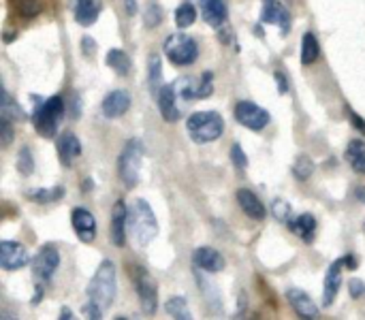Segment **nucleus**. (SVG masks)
Here are the masks:
<instances>
[{"mask_svg":"<svg viewBox=\"0 0 365 320\" xmlns=\"http://www.w3.org/2000/svg\"><path fill=\"white\" fill-rule=\"evenodd\" d=\"M165 56L175 64V66H190L197 62L199 58V45L195 38L178 32V34H169L165 38Z\"/></svg>","mask_w":365,"mask_h":320,"instance_id":"nucleus-6","label":"nucleus"},{"mask_svg":"<svg viewBox=\"0 0 365 320\" xmlns=\"http://www.w3.org/2000/svg\"><path fill=\"white\" fill-rule=\"evenodd\" d=\"M165 310H167V314H169V316H173V319H178V320L192 319V314H190L188 304H186V299H184V297H171V299L165 304Z\"/></svg>","mask_w":365,"mask_h":320,"instance_id":"nucleus-31","label":"nucleus"},{"mask_svg":"<svg viewBox=\"0 0 365 320\" xmlns=\"http://www.w3.org/2000/svg\"><path fill=\"white\" fill-rule=\"evenodd\" d=\"M126 13L128 15H135L137 13V2L135 0H126Z\"/></svg>","mask_w":365,"mask_h":320,"instance_id":"nucleus-42","label":"nucleus"},{"mask_svg":"<svg viewBox=\"0 0 365 320\" xmlns=\"http://www.w3.org/2000/svg\"><path fill=\"white\" fill-rule=\"evenodd\" d=\"M178 98H180V96H178V92H175V86H173V83H171V86H163V88L158 90V94H156L160 115H163V120L169 122V124L178 122L180 115H182V109H180V105H178Z\"/></svg>","mask_w":365,"mask_h":320,"instance_id":"nucleus-13","label":"nucleus"},{"mask_svg":"<svg viewBox=\"0 0 365 320\" xmlns=\"http://www.w3.org/2000/svg\"><path fill=\"white\" fill-rule=\"evenodd\" d=\"M135 289H137V295H139V301H141V310L145 314H154L156 308H158V287H156L154 278L145 269H139Z\"/></svg>","mask_w":365,"mask_h":320,"instance_id":"nucleus-10","label":"nucleus"},{"mask_svg":"<svg viewBox=\"0 0 365 320\" xmlns=\"http://www.w3.org/2000/svg\"><path fill=\"white\" fill-rule=\"evenodd\" d=\"M349 284H351V295H353L355 299H359L361 295H365V282H364V280H351Z\"/></svg>","mask_w":365,"mask_h":320,"instance_id":"nucleus-39","label":"nucleus"},{"mask_svg":"<svg viewBox=\"0 0 365 320\" xmlns=\"http://www.w3.org/2000/svg\"><path fill=\"white\" fill-rule=\"evenodd\" d=\"M263 21H267V24H278V26L282 28V32H289L291 13H289V9H287L280 0H265Z\"/></svg>","mask_w":365,"mask_h":320,"instance_id":"nucleus-21","label":"nucleus"},{"mask_svg":"<svg viewBox=\"0 0 365 320\" xmlns=\"http://www.w3.org/2000/svg\"><path fill=\"white\" fill-rule=\"evenodd\" d=\"M287 299H289L291 308L295 310V314L299 319H319V308L314 306V301L310 299V295L304 293L302 289H289L287 291Z\"/></svg>","mask_w":365,"mask_h":320,"instance_id":"nucleus-18","label":"nucleus"},{"mask_svg":"<svg viewBox=\"0 0 365 320\" xmlns=\"http://www.w3.org/2000/svg\"><path fill=\"white\" fill-rule=\"evenodd\" d=\"M143 143L139 139H130L126 141L120 158H118V173H120V180L122 184L130 190L137 186L139 182V173H141V162H143Z\"/></svg>","mask_w":365,"mask_h":320,"instance_id":"nucleus-5","label":"nucleus"},{"mask_svg":"<svg viewBox=\"0 0 365 320\" xmlns=\"http://www.w3.org/2000/svg\"><path fill=\"white\" fill-rule=\"evenodd\" d=\"M160 21H163V9L158 4H150L145 11V26L156 28V26H160Z\"/></svg>","mask_w":365,"mask_h":320,"instance_id":"nucleus-35","label":"nucleus"},{"mask_svg":"<svg viewBox=\"0 0 365 320\" xmlns=\"http://www.w3.org/2000/svg\"><path fill=\"white\" fill-rule=\"evenodd\" d=\"M128 109H130V94L126 90H113L101 103V111L109 120L122 118Z\"/></svg>","mask_w":365,"mask_h":320,"instance_id":"nucleus-16","label":"nucleus"},{"mask_svg":"<svg viewBox=\"0 0 365 320\" xmlns=\"http://www.w3.org/2000/svg\"><path fill=\"white\" fill-rule=\"evenodd\" d=\"M128 233V207L124 201H118L111 210V244L122 248Z\"/></svg>","mask_w":365,"mask_h":320,"instance_id":"nucleus-17","label":"nucleus"},{"mask_svg":"<svg viewBox=\"0 0 365 320\" xmlns=\"http://www.w3.org/2000/svg\"><path fill=\"white\" fill-rule=\"evenodd\" d=\"M357 195H364V197H359V199L365 201V188H357Z\"/></svg>","mask_w":365,"mask_h":320,"instance_id":"nucleus-44","label":"nucleus"},{"mask_svg":"<svg viewBox=\"0 0 365 320\" xmlns=\"http://www.w3.org/2000/svg\"><path fill=\"white\" fill-rule=\"evenodd\" d=\"M175 92L182 100H199L207 98L214 92V75L203 73L199 77H182L175 83Z\"/></svg>","mask_w":365,"mask_h":320,"instance_id":"nucleus-8","label":"nucleus"},{"mask_svg":"<svg viewBox=\"0 0 365 320\" xmlns=\"http://www.w3.org/2000/svg\"><path fill=\"white\" fill-rule=\"evenodd\" d=\"M13 124H15V122H11V120H6V118H0V143H2L4 148L11 145V141H13V135H15Z\"/></svg>","mask_w":365,"mask_h":320,"instance_id":"nucleus-36","label":"nucleus"},{"mask_svg":"<svg viewBox=\"0 0 365 320\" xmlns=\"http://www.w3.org/2000/svg\"><path fill=\"white\" fill-rule=\"evenodd\" d=\"M231 160H233V165L237 169H246L248 167V156H246V152L242 150L240 143H233V148H231Z\"/></svg>","mask_w":365,"mask_h":320,"instance_id":"nucleus-37","label":"nucleus"},{"mask_svg":"<svg viewBox=\"0 0 365 320\" xmlns=\"http://www.w3.org/2000/svg\"><path fill=\"white\" fill-rule=\"evenodd\" d=\"M28 263V250L19 242H0V265L4 272H17Z\"/></svg>","mask_w":365,"mask_h":320,"instance_id":"nucleus-11","label":"nucleus"},{"mask_svg":"<svg viewBox=\"0 0 365 320\" xmlns=\"http://www.w3.org/2000/svg\"><path fill=\"white\" fill-rule=\"evenodd\" d=\"M71 320L73 319V312L71 310H66V308H62V312H60V320Z\"/></svg>","mask_w":365,"mask_h":320,"instance_id":"nucleus-43","label":"nucleus"},{"mask_svg":"<svg viewBox=\"0 0 365 320\" xmlns=\"http://www.w3.org/2000/svg\"><path fill=\"white\" fill-rule=\"evenodd\" d=\"M351 120H353V124H355V126H361V133H365V122L361 120V118H357V115H355V111H351Z\"/></svg>","mask_w":365,"mask_h":320,"instance_id":"nucleus-41","label":"nucleus"},{"mask_svg":"<svg viewBox=\"0 0 365 320\" xmlns=\"http://www.w3.org/2000/svg\"><path fill=\"white\" fill-rule=\"evenodd\" d=\"M64 111H66V107H64V98H62L60 94H56V96L43 100V103L34 109V115H32L36 133H38L41 137H45V139L56 137L58 126H60V120L64 118Z\"/></svg>","mask_w":365,"mask_h":320,"instance_id":"nucleus-3","label":"nucleus"},{"mask_svg":"<svg viewBox=\"0 0 365 320\" xmlns=\"http://www.w3.org/2000/svg\"><path fill=\"white\" fill-rule=\"evenodd\" d=\"M107 66L109 68H113L120 77H124V75H128L130 73V58H128V53L126 51H122V49H109L107 51Z\"/></svg>","mask_w":365,"mask_h":320,"instance_id":"nucleus-26","label":"nucleus"},{"mask_svg":"<svg viewBox=\"0 0 365 320\" xmlns=\"http://www.w3.org/2000/svg\"><path fill=\"white\" fill-rule=\"evenodd\" d=\"M314 169H317V167H314L312 158L306 156V154H302V156H297V160H295V165H293V175H295L299 182H306L308 177H312Z\"/></svg>","mask_w":365,"mask_h":320,"instance_id":"nucleus-33","label":"nucleus"},{"mask_svg":"<svg viewBox=\"0 0 365 320\" xmlns=\"http://www.w3.org/2000/svg\"><path fill=\"white\" fill-rule=\"evenodd\" d=\"M346 160L353 167V171H357L359 175H365V143L364 141H351L346 148Z\"/></svg>","mask_w":365,"mask_h":320,"instance_id":"nucleus-25","label":"nucleus"},{"mask_svg":"<svg viewBox=\"0 0 365 320\" xmlns=\"http://www.w3.org/2000/svg\"><path fill=\"white\" fill-rule=\"evenodd\" d=\"M188 135L197 143H212L222 137L225 120L218 111H197L188 118Z\"/></svg>","mask_w":365,"mask_h":320,"instance_id":"nucleus-4","label":"nucleus"},{"mask_svg":"<svg viewBox=\"0 0 365 320\" xmlns=\"http://www.w3.org/2000/svg\"><path fill=\"white\" fill-rule=\"evenodd\" d=\"M364 231H365V224H364Z\"/></svg>","mask_w":365,"mask_h":320,"instance_id":"nucleus-45","label":"nucleus"},{"mask_svg":"<svg viewBox=\"0 0 365 320\" xmlns=\"http://www.w3.org/2000/svg\"><path fill=\"white\" fill-rule=\"evenodd\" d=\"M274 214H276V218L278 220H282V222H289L293 216V212H291V205L287 203V201H282V199H278L276 203H274Z\"/></svg>","mask_w":365,"mask_h":320,"instance_id":"nucleus-38","label":"nucleus"},{"mask_svg":"<svg viewBox=\"0 0 365 320\" xmlns=\"http://www.w3.org/2000/svg\"><path fill=\"white\" fill-rule=\"evenodd\" d=\"M103 11V0H75L73 13L79 26H92Z\"/></svg>","mask_w":365,"mask_h":320,"instance_id":"nucleus-20","label":"nucleus"},{"mask_svg":"<svg viewBox=\"0 0 365 320\" xmlns=\"http://www.w3.org/2000/svg\"><path fill=\"white\" fill-rule=\"evenodd\" d=\"M17 171L24 173V175H30L34 171V158H32V154H30V150L26 145L17 154Z\"/></svg>","mask_w":365,"mask_h":320,"instance_id":"nucleus-34","label":"nucleus"},{"mask_svg":"<svg viewBox=\"0 0 365 320\" xmlns=\"http://www.w3.org/2000/svg\"><path fill=\"white\" fill-rule=\"evenodd\" d=\"M289 227L304 242H308V244L314 242V235H317V218L312 214H299V216L291 218L289 220Z\"/></svg>","mask_w":365,"mask_h":320,"instance_id":"nucleus-24","label":"nucleus"},{"mask_svg":"<svg viewBox=\"0 0 365 320\" xmlns=\"http://www.w3.org/2000/svg\"><path fill=\"white\" fill-rule=\"evenodd\" d=\"M321 56V45H319V38L312 34V32H306L304 38H302V62L308 66V64H314Z\"/></svg>","mask_w":365,"mask_h":320,"instance_id":"nucleus-27","label":"nucleus"},{"mask_svg":"<svg viewBox=\"0 0 365 320\" xmlns=\"http://www.w3.org/2000/svg\"><path fill=\"white\" fill-rule=\"evenodd\" d=\"M0 118H6V120H11V122H19V120H24V118H26V115H24V111H21V107L17 105V100H13V96H11L6 90H2Z\"/></svg>","mask_w":365,"mask_h":320,"instance_id":"nucleus-28","label":"nucleus"},{"mask_svg":"<svg viewBox=\"0 0 365 320\" xmlns=\"http://www.w3.org/2000/svg\"><path fill=\"white\" fill-rule=\"evenodd\" d=\"M235 120L250 130H263L272 118H269V111L263 109L261 105L252 100H240L235 105Z\"/></svg>","mask_w":365,"mask_h":320,"instance_id":"nucleus-9","label":"nucleus"},{"mask_svg":"<svg viewBox=\"0 0 365 320\" xmlns=\"http://www.w3.org/2000/svg\"><path fill=\"white\" fill-rule=\"evenodd\" d=\"M81 43H83V53L92 56V53H94V41H92V38H83Z\"/></svg>","mask_w":365,"mask_h":320,"instance_id":"nucleus-40","label":"nucleus"},{"mask_svg":"<svg viewBox=\"0 0 365 320\" xmlns=\"http://www.w3.org/2000/svg\"><path fill=\"white\" fill-rule=\"evenodd\" d=\"M192 263L205 272V274H220L225 269V257L212 248V246H201L192 252Z\"/></svg>","mask_w":365,"mask_h":320,"instance_id":"nucleus-15","label":"nucleus"},{"mask_svg":"<svg viewBox=\"0 0 365 320\" xmlns=\"http://www.w3.org/2000/svg\"><path fill=\"white\" fill-rule=\"evenodd\" d=\"M237 203L242 207V212L250 218V220H265L267 216V210L263 205V201L248 188H242L237 190Z\"/></svg>","mask_w":365,"mask_h":320,"instance_id":"nucleus-19","label":"nucleus"},{"mask_svg":"<svg viewBox=\"0 0 365 320\" xmlns=\"http://www.w3.org/2000/svg\"><path fill=\"white\" fill-rule=\"evenodd\" d=\"M128 233L139 248L150 246V242L158 235L156 216L145 199H137L128 210Z\"/></svg>","mask_w":365,"mask_h":320,"instance_id":"nucleus-2","label":"nucleus"},{"mask_svg":"<svg viewBox=\"0 0 365 320\" xmlns=\"http://www.w3.org/2000/svg\"><path fill=\"white\" fill-rule=\"evenodd\" d=\"M148 81H150V90L152 94H158V90L163 88L160 81H163V62L156 53L150 56V62H148Z\"/></svg>","mask_w":365,"mask_h":320,"instance_id":"nucleus-30","label":"nucleus"},{"mask_svg":"<svg viewBox=\"0 0 365 320\" xmlns=\"http://www.w3.org/2000/svg\"><path fill=\"white\" fill-rule=\"evenodd\" d=\"M118 293V278H115V265L113 261L105 259L96 274L92 276V282L88 287V301L83 306V314L88 319H103V312L111 308Z\"/></svg>","mask_w":365,"mask_h":320,"instance_id":"nucleus-1","label":"nucleus"},{"mask_svg":"<svg viewBox=\"0 0 365 320\" xmlns=\"http://www.w3.org/2000/svg\"><path fill=\"white\" fill-rule=\"evenodd\" d=\"M58 154H60V160L64 167L73 165V160L81 154V141L77 139L75 133H64L58 139Z\"/></svg>","mask_w":365,"mask_h":320,"instance_id":"nucleus-23","label":"nucleus"},{"mask_svg":"<svg viewBox=\"0 0 365 320\" xmlns=\"http://www.w3.org/2000/svg\"><path fill=\"white\" fill-rule=\"evenodd\" d=\"M58 265H60V252H58V248L51 246V244H45L38 250V254L34 257V263H32V276H34L38 289H45V284L51 282V278L58 272Z\"/></svg>","mask_w":365,"mask_h":320,"instance_id":"nucleus-7","label":"nucleus"},{"mask_svg":"<svg viewBox=\"0 0 365 320\" xmlns=\"http://www.w3.org/2000/svg\"><path fill=\"white\" fill-rule=\"evenodd\" d=\"M71 224H73V231L79 237V242H83V244L94 242V237H96V220L88 210L75 207L71 212Z\"/></svg>","mask_w":365,"mask_h":320,"instance_id":"nucleus-12","label":"nucleus"},{"mask_svg":"<svg viewBox=\"0 0 365 320\" xmlns=\"http://www.w3.org/2000/svg\"><path fill=\"white\" fill-rule=\"evenodd\" d=\"M201 9H203V19L212 28H220L229 17L227 0H201Z\"/></svg>","mask_w":365,"mask_h":320,"instance_id":"nucleus-22","label":"nucleus"},{"mask_svg":"<svg viewBox=\"0 0 365 320\" xmlns=\"http://www.w3.org/2000/svg\"><path fill=\"white\" fill-rule=\"evenodd\" d=\"M30 201L34 203H56L64 197V188L62 186H53V188H36L26 192Z\"/></svg>","mask_w":365,"mask_h":320,"instance_id":"nucleus-29","label":"nucleus"},{"mask_svg":"<svg viewBox=\"0 0 365 320\" xmlns=\"http://www.w3.org/2000/svg\"><path fill=\"white\" fill-rule=\"evenodd\" d=\"M195 19H197V9H195L192 2H182V4L175 9V24H178V28L184 30V28L192 26Z\"/></svg>","mask_w":365,"mask_h":320,"instance_id":"nucleus-32","label":"nucleus"},{"mask_svg":"<svg viewBox=\"0 0 365 320\" xmlns=\"http://www.w3.org/2000/svg\"><path fill=\"white\" fill-rule=\"evenodd\" d=\"M342 269H344V259H338L329 265L325 274V284H323V306L329 308L334 306L340 289H342Z\"/></svg>","mask_w":365,"mask_h":320,"instance_id":"nucleus-14","label":"nucleus"}]
</instances>
